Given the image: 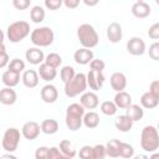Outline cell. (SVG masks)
I'll use <instances>...</instances> for the list:
<instances>
[{
  "mask_svg": "<svg viewBox=\"0 0 159 159\" xmlns=\"http://www.w3.org/2000/svg\"><path fill=\"white\" fill-rule=\"evenodd\" d=\"M77 37L82 47L84 48H93L99 42V36L96 29L91 24H82L77 29Z\"/></svg>",
  "mask_w": 159,
  "mask_h": 159,
  "instance_id": "3957f363",
  "label": "cell"
},
{
  "mask_svg": "<svg viewBox=\"0 0 159 159\" xmlns=\"http://www.w3.org/2000/svg\"><path fill=\"white\" fill-rule=\"evenodd\" d=\"M120 157L122 158H125V159H132L134 157V148H133V145L129 144V143H123L122 142Z\"/></svg>",
  "mask_w": 159,
  "mask_h": 159,
  "instance_id": "e575fe53",
  "label": "cell"
},
{
  "mask_svg": "<svg viewBox=\"0 0 159 159\" xmlns=\"http://www.w3.org/2000/svg\"><path fill=\"white\" fill-rule=\"evenodd\" d=\"M125 116H128L133 122H138L143 118L144 116V109L139 104H130L125 109Z\"/></svg>",
  "mask_w": 159,
  "mask_h": 159,
  "instance_id": "484cf974",
  "label": "cell"
},
{
  "mask_svg": "<svg viewBox=\"0 0 159 159\" xmlns=\"http://www.w3.org/2000/svg\"><path fill=\"white\" fill-rule=\"evenodd\" d=\"M106 81V77L103 72H97V71H91L87 73V83L91 89L93 91H99L103 87V83Z\"/></svg>",
  "mask_w": 159,
  "mask_h": 159,
  "instance_id": "30bf717a",
  "label": "cell"
},
{
  "mask_svg": "<svg viewBox=\"0 0 159 159\" xmlns=\"http://www.w3.org/2000/svg\"><path fill=\"white\" fill-rule=\"evenodd\" d=\"M50 159H73V158H70L67 155H65L60 148L57 147H51L50 148Z\"/></svg>",
  "mask_w": 159,
  "mask_h": 159,
  "instance_id": "ab89813d",
  "label": "cell"
},
{
  "mask_svg": "<svg viewBox=\"0 0 159 159\" xmlns=\"http://www.w3.org/2000/svg\"><path fill=\"white\" fill-rule=\"evenodd\" d=\"M9 63H10V56L7 55V52L5 50V43L2 42V45H1V52H0V67L4 68L6 66H9Z\"/></svg>",
  "mask_w": 159,
  "mask_h": 159,
  "instance_id": "60d3db41",
  "label": "cell"
},
{
  "mask_svg": "<svg viewBox=\"0 0 159 159\" xmlns=\"http://www.w3.org/2000/svg\"><path fill=\"white\" fill-rule=\"evenodd\" d=\"M9 70L17 73L25 72V62L21 58H12L9 63Z\"/></svg>",
  "mask_w": 159,
  "mask_h": 159,
  "instance_id": "836d02e7",
  "label": "cell"
},
{
  "mask_svg": "<svg viewBox=\"0 0 159 159\" xmlns=\"http://www.w3.org/2000/svg\"><path fill=\"white\" fill-rule=\"evenodd\" d=\"M39 76H40V78H42L43 81H46V82H51V81H53L55 78H56V76H57V71H56V68H53V67H51L50 65H47V63H42V65H40V67H39Z\"/></svg>",
  "mask_w": 159,
  "mask_h": 159,
  "instance_id": "d6986e66",
  "label": "cell"
},
{
  "mask_svg": "<svg viewBox=\"0 0 159 159\" xmlns=\"http://www.w3.org/2000/svg\"><path fill=\"white\" fill-rule=\"evenodd\" d=\"M21 133L17 128H7L2 135V139H1V147L4 150H6L7 153H14L17 147H19V143H20V138H21Z\"/></svg>",
  "mask_w": 159,
  "mask_h": 159,
  "instance_id": "52a82bcc",
  "label": "cell"
},
{
  "mask_svg": "<svg viewBox=\"0 0 159 159\" xmlns=\"http://www.w3.org/2000/svg\"><path fill=\"white\" fill-rule=\"evenodd\" d=\"M29 35H31L30 34V24L24 20L15 21V22L10 24L6 29V37L12 43H17V42L22 41Z\"/></svg>",
  "mask_w": 159,
  "mask_h": 159,
  "instance_id": "277c9868",
  "label": "cell"
},
{
  "mask_svg": "<svg viewBox=\"0 0 159 159\" xmlns=\"http://www.w3.org/2000/svg\"><path fill=\"white\" fill-rule=\"evenodd\" d=\"M86 109L81 103H71L66 108V125L70 130L76 132L83 125V117L86 114Z\"/></svg>",
  "mask_w": 159,
  "mask_h": 159,
  "instance_id": "6da1fadb",
  "label": "cell"
},
{
  "mask_svg": "<svg viewBox=\"0 0 159 159\" xmlns=\"http://www.w3.org/2000/svg\"><path fill=\"white\" fill-rule=\"evenodd\" d=\"M40 96H41V99L45 103H55L58 98V91H57L56 86H53L51 83H47L41 88Z\"/></svg>",
  "mask_w": 159,
  "mask_h": 159,
  "instance_id": "7c38bea8",
  "label": "cell"
},
{
  "mask_svg": "<svg viewBox=\"0 0 159 159\" xmlns=\"http://www.w3.org/2000/svg\"><path fill=\"white\" fill-rule=\"evenodd\" d=\"M88 83H87V75L80 72L76 73V76L68 81L67 83H65V94L70 98L77 97L80 94H83L86 92Z\"/></svg>",
  "mask_w": 159,
  "mask_h": 159,
  "instance_id": "8992f818",
  "label": "cell"
},
{
  "mask_svg": "<svg viewBox=\"0 0 159 159\" xmlns=\"http://www.w3.org/2000/svg\"><path fill=\"white\" fill-rule=\"evenodd\" d=\"M122 37H123L122 25L118 22H111L107 26V39L112 43H117L122 40Z\"/></svg>",
  "mask_w": 159,
  "mask_h": 159,
  "instance_id": "9a60e30c",
  "label": "cell"
},
{
  "mask_svg": "<svg viewBox=\"0 0 159 159\" xmlns=\"http://www.w3.org/2000/svg\"><path fill=\"white\" fill-rule=\"evenodd\" d=\"M140 104H142L143 108L153 109V108H155L159 104V98H157L155 96H153L148 91V92H144L142 94V97H140Z\"/></svg>",
  "mask_w": 159,
  "mask_h": 159,
  "instance_id": "cb8c5ba5",
  "label": "cell"
},
{
  "mask_svg": "<svg viewBox=\"0 0 159 159\" xmlns=\"http://www.w3.org/2000/svg\"><path fill=\"white\" fill-rule=\"evenodd\" d=\"M155 2H157V5H159V0H157V1H155Z\"/></svg>",
  "mask_w": 159,
  "mask_h": 159,
  "instance_id": "db71d44e",
  "label": "cell"
},
{
  "mask_svg": "<svg viewBox=\"0 0 159 159\" xmlns=\"http://www.w3.org/2000/svg\"><path fill=\"white\" fill-rule=\"evenodd\" d=\"M127 51L133 56H142L147 51V45L142 37L133 36L127 41Z\"/></svg>",
  "mask_w": 159,
  "mask_h": 159,
  "instance_id": "ba28073f",
  "label": "cell"
},
{
  "mask_svg": "<svg viewBox=\"0 0 159 159\" xmlns=\"http://www.w3.org/2000/svg\"><path fill=\"white\" fill-rule=\"evenodd\" d=\"M20 80H21L20 73L14 72V71H10V70H6L2 73V76H1V81L5 84V87H10V88L17 86L19 82H20Z\"/></svg>",
  "mask_w": 159,
  "mask_h": 159,
  "instance_id": "ffe728a7",
  "label": "cell"
},
{
  "mask_svg": "<svg viewBox=\"0 0 159 159\" xmlns=\"http://www.w3.org/2000/svg\"><path fill=\"white\" fill-rule=\"evenodd\" d=\"M25 58L31 65H42L45 62V55L39 47H30L25 52Z\"/></svg>",
  "mask_w": 159,
  "mask_h": 159,
  "instance_id": "4fadbf2b",
  "label": "cell"
},
{
  "mask_svg": "<svg viewBox=\"0 0 159 159\" xmlns=\"http://www.w3.org/2000/svg\"><path fill=\"white\" fill-rule=\"evenodd\" d=\"M132 14L134 17L137 19H145L150 15L152 12V7L148 2L143 1V0H139V1H135L133 5H132Z\"/></svg>",
  "mask_w": 159,
  "mask_h": 159,
  "instance_id": "8fae6325",
  "label": "cell"
},
{
  "mask_svg": "<svg viewBox=\"0 0 159 159\" xmlns=\"http://www.w3.org/2000/svg\"><path fill=\"white\" fill-rule=\"evenodd\" d=\"M113 102L116 103V106L120 109H127L132 103V96L125 92V91H122V92H117L116 96H114V99Z\"/></svg>",
  "mask_w": 159,
  "mask_h": 159,
  "instance_id": "44dd1931",
  "label": "cell"
},
{
  "mask_svg": "<svg viewBox=\"0 0 159 159\" xmlns=\"http://www.w3.org/2000/svg\"><path fill=\"white\" fill-rule=\"evenodd\" d=\"M41 132L45 134H55L58 130V122L56 119H45L41 122Z\"/></svg>",
  "mask_w": 159,
  "mask_h": 159,
  "instance_id": "f1b7e54d",
  "label": "cell"
},
{
  "mask_svg": "<svg viewBox=\"0 0 159 159\" xmlns=\"http://www.w3.org/2000/svg\"><path fill=\"white\" fill-rule=\"evenodd\" d=\"M120 147H122V142L119 139H111L106 144L107 155L111 157V158H118V157H120Z\"/></svg>",
  "mask_w": 159,
  "mask_h": 159,
  "instance_id": "d4e9b609",
  "label": "cell"
},
{
  "mask_svg": "<svg viewBox=\"0 0 159 159\" xmlns=\"http://www.w3.org/2000/svg\"><path fill=\"white\" fill-rule=\"evenodd\" d=\"M149 159H159V153H158V152L152 153V155L149 157Z\"/></svg>",
  "mask_w": 159,
  "mask_h": 159,
  "instance_id": "816d5d0a",
  "label": "cell"
},
{
  "mask_svg": "<svg viewBox=\"0 0 159 159\" xmlns=\"http://www.w3.org/2000/svg\"><path fill=\"white\" fill-rule=\"evenodd\" d=\"M148 53H149V57H150L152 60L159 61V41H155V42H153V43L149 46Z\"/></svg>",
  "mask_w": 159,
  "mask_h": 159,
  "instance_id": "f35d334b",
  "label": "cell"
},
{
  "mask_svg": "<svg viewBox=\"0 0 159 159\" xmlns=\"http://www.w3.org/2000/svg\"><path fill=\"white\" fill-rule=\"evenodd\" d=\"M39 72L35 70H25L21 76V81L25 87L27 88H35L39 84Z\"/></svg>",
  "mask_w": 159,
  "mask_h": 159,
  "instance_id": "ac0fdd59",
  "label": "cell"
},
{
  "mask_svg": "<svg viewBox=\"0 0 159 159\" xmlns=\"http://www.w3.org/2000/svg\"><path fill=\"white\" fill-rule=\"evenodd\" d=\"M133 123H134V122H133L128 116L122 114V116L117 117V119H116V122H114V125H116V128H117L119 132L125 133V132H129V130L132 129Z\"/></svg>",
  "mask_w": 159,
  "mask_h": 159,
  "instance_id": "603a6c76",
  "label": "cell"
},
{
  "mask_svg": "<svg viewBox=\"0 0 159 159\" xmlns=\"http://www.w3.org/2000/svg\"><path fill=\"white\" fill-rule=\"evenodd\" d=\"M83 125L86 128H89V129L97 128L99 125V116H98V113H96L93 111L87 112L84 114V117H83Z\"/></svg>",
  "mask_w": 159,
  "mask_h": 159,
  "instance_id": "4316f807",
  "label": "cell"
},
{
  "mask_svg": "<svg viewBox=\"0 0 159 159\" xmlns=\"http://www.w3.org/2000/svg\"><path fill=\"white\" fill-rule=\"evenodd\" d=\"M43 5L48 10H57L63 5V1L62 0H45Z\"/></svg>",
  "mask_w": 159,
  "mask_h": 159,
  "instance_id": "7bdbcfd3",
  "label": "cell"
},
{
  "mask_svg": "<svg viewBox=\"0 0 159 159\" xmlns=\"http://www.w3.org/2000/svg\"><path fill=\"white\" fill-rule=\"evenodd\" d=\"M109 83L112 89H114L116 92H122L127 87V77L123 72H114L109 78Z\"/></svg>",
  "mask_w": 159,
  "mask_h": 159,
  "instance_id": "2e32d148",
  "label": "cell"
},
{
  "mask_svg": "<svg viewBox=\"0 0 159 159\" xmlns=\"http://www.w3.org/2000/svg\"><path fill=\"white\" fill-rule=\"evenodd\" d=\"M149 92H150L153 96H155L157 98H159V80H155V81H153V82L150 83V86H149Z\"/></svg>",
  "mask_w": 159,
  "mask_h": 159,
  "instance_id": "bcb514c9",
  "label": "cell"
},
{
  "mask_svg": "<svg viewBox=\"0 0 159 159\" xmlns=\"http://www.w3.org/2000/svg\"><path fill=\"white\" fill-rule=\"evenodd\" d=\"M148 36L153 40H159V22L153 24L148 29Z\"/></svg>",
  "mask_w": 159,
  "mask_h": 159,
  "instance_id": "ee69618b",
  "label": "cell"
},
{
  "mask_svg": "<svg viewBox=\"0 0 159 159\" xmlns=\"http://www.w3.org/2000/svg\"><path fill=\"white\" fill-rule=\"evenodd\" d=\"M40 132H41V125L34 120L26 122L21 128V134L27 140H35L40 135Z\"/></svg>",
  "mask_w": 159,
  "mask_h": 159,
  "instance_id": "9c48e42d",
  "label": "cell"
},
{
  "mask_svg": "<svg viewBox=\"0 0 159 159\" xmlns=\"http://www.w3.org/2000/svg\"><path fill=\"white\" fill-rule=\"evenodd\" d=\"M30 40L39 48L40 47H47V46L52 45V42L55 40V34H53V30L51 27L41 26V27H36L31 31Z\"/></svg>",
  "mask_w": 159,
  "mask_h": 159,
  "instance_id": "5b68a950",
  "label": "cell"
},
{
  "mask_svg": "<svg viewBox=\"0 0 159 159\" xmlns=\"http://www.w3.org/2000/svg\"><path fill=\"white\" fill-rule=\"evenodd\" d=\"M83 4H84L86 6H96V5H98V0H92V1H89V0H83Z\"/></svg>",
  "mask_w": 159,
  "mask_h": 159,
  "instance_id": "c3c4849f",
  "label": "cell"
},
{
  "mask_svg": "<svg viewBox=\"0 0 159 159\" xmlns=\"http://www.w3.org/2000/svg\"><path fill=\"white\" fill-rule=\"evenodd\" d=\"M132 159H149V157H147L144 154H139V155H134Z\"/></svg>",
  "mask_w": 159,
  "mask_h": 159,
  "instance_id": "f907efd6",
  "label": "cell"
},
{
  "mask_svg": "<svg viewBox=\"0 0 159 159\" xmlns=\"http://www.w3.org/2000/svg\"><path fill=\"white\" fill-rule=\"evenodd\" d=\"M157 129H158V132H159V123H158V125H157Z\"/></svg>",
  "mask_w": 159,
  "mask_h": 159,
  "instance_id": "f5cc1de1",
  "label": "cell"
},
{
  "mask_svg": "<svg viewBox=\"0 0 159 159\" xmlns=\"http://www.w3.org/2000/svg\"><path fill=\"white\" fill-rule=\"evenodd\" d=\"M89 67H91V71H97V72H103L104 67H106V63L101 58H94L91 63H89Z\"/></svg>",
  "mask_w": 159,
  "mask_h": 159,
  "instance_id": "b9f144b4",
  "label": "cell"
},
{
  "mask_svg": "<svg viewBox=\"0 0 159 159\" xmlns=\"http://www.w3.org/2000/svg\"><path fill=\"white\" fill-rule=\"evenodd\" d=\"M117 111H118V107L116 106V103L113 101H104L101 104V112L106 116H109V117L114 116L117 113Z\"/></svg>",
  "mask_w": 159,
  "mask_h": 159,
  "instance_id": "4dcf8cb0",
  "label": "cell"
},
{
  "mask_svg": "<svg viewBox=\"0 0 159 159\" xmlns=\"http://www.w3.org/2000/svg\"><path fill=\"white\" fill-rule=\"evenodd\" d=\"M45 63H47L51 67H53V68L57 70L62 65V57L58 53H56V52H50L46 56V58H45Z\"/></svg>",
  "mask_w": 159,
  "mask_h": 159,
  "instance_id": "1f68e13d",
  "label": "cell"
},
{
  "mask_svg": "<svg viewBox=\"0 0 159 159\" xmlns=\"http://www.w3.org/2000/svg\"><path fill=\"white\" fill-rule=\"evenodd\" d=\"M93 154H94V159H104L107 157L106 145H103V144H96L93 147Z\"/></svg>",
  "mask_w": 159,
  "mask_h": 159,
  "instance_id": "8d00e7d4",
  "label": "cell"
},
{
  "mask_svg": "<svg viewBox=\"0 0 159 159\" xmlns=\"http://www.w3.org/2000/svg\"><path fill=\"white\" fill-rule=\"evenodd\" d=\"M45 16H46V12H45V9L40 5H35L31 7L30 10V19L32 22L35 24H40L45 20Z\"/></svg>",
  "mask_w": 159,
  "mask_h": 159,
  "instance_id": "83f0119b",
  "label": "cell"
},
{
  "mask_svg": "<svg viewBox=\"0 0 159 159\" xmlns=\"http://www.w3.org/2000/svg\"><path fill=\"white\" fill-rule=\"evenodd\" d=\"M80 103L84 109H94L99 104V98L94 92H84L83 94H81Z\"/></svg>",
  "mask_w": 159,
  "mask_h": 159,
  "instance_id": "e0dca14e",
  "label": "cell"
},
{
  "mask_svg": "<svg viewBox=\"0 0 159 159\" xmlns=\"http://www.w3.org/2000/svg\"><path fill=\"white\" fill-rule=\"evenodd\" d=\"M78 155L81 159H94V154H93V147L91 145H83L80 152Z\"/></svg>",
  "mask_w": 159,
  "mask_h": 159,
  "instance_id": "d590c367",
  "label": "cell"
},
{
  "mask_svg": "<svg viewBox=\"0 0 159 159\" xmlns=\"http://www.w3.org/2000/svg\"><path fill=\"white\" fill-rule=\"evenodd\" d=\"M140 147L148 153L159 149V132L154 125H145L140 133Z\"/></svg>",
  "mask_w": 159,
  "mask_h": 159,
  "instance_id": "7a4b0ae2",
  "label": "cell"
},
{
  "mask_svg": "<svg viewBox=\"0 0 159 159\" xmlns=\"http://www.w3.org/2000/svg\"><path fill=\"white\" fill-rule=\"evenodd\" d=\"M63 5L67 9H76L80 5V0H65L63 1Z\"/></svg>",
  "mask_w": 159,
  "mask_h": 159,
  "instance_id": "7dc6e473",
  "label": "cell"
},
{
  "mask_svg": "<svg viewBox=\"0 0 159 159\" xmlns=\"http://www.w3.org/2000/svg\"><path fill=\"white\" fill-rule=\"evenodd\" d=\"M35 159H50V148L39 147L35 150Z\"/></svg>",
  "mask_w": 159,
  "mask_h": 159,
  "instance_id": "74e56055",
  "label": "cell"
},
{
  "mask_svg": "<svg viewBox=\"0 0 159 159\" xmlns=\"http://www.w3.org/2000/svg\"><path fill=\"white\" fill-rule=\"evenodd\" d=\"M0 159H17V158L14 154H11V153H6V154H2L0 157Z\"/></svg>",
  "mask_w": 159,
  "mask_h": 159,
  "instance_id": "681fc988",
  "label": "cell"
},
{
  "mask_svg": "<svg viewBox=\"0 0 159 159\" xmlns=\"http://www.w3.org/2000/svg\"><path fill=\"white\" fill-rule=\"evenodd\" d=\"M73 60L77 65H88L94 60V55L92 50L82 47L73 53Z\"/></svg>",
  "mask_w": 159,
  "mask_h": 159,
  "instance_id": "5bb4252c",
  "label": "cell"
},
{
  "mask_svg": "<svg viewBox=\"0 0 159 159\" xmlns=\"http://www.w3.org/2000/svg\"><path fill=\"white\" fill-rule=\"evenodd\" d=\"M17 99V94L15 92V89L10 88V87H4L0 91V102L5 106H11L16 102Z\"/></svg>",
  "mask_w": 159,
  "mask_h": 159,
  "instance_id": "7402d4cb",
  "label": "cell"
},
{
  "mask_svg": "<svg viewBox=\"0 0 159 159\" xmlns=\"http://www.w3.org/2000/svg\"><path fill=\"white\" fill-rule=\"evenodd\" d=\"M60 150H61L65 155H67V157H70V158H75V155L77 154L75 145L72 144V142H70V140H67V139L61 140V143H60Z\"/></svg>",
  "mask_w": 159,
  "mask_h": 159,
  "instance_id": "f546056e",
  "label": "cell"
},
{
  "mask_svg": "<svg viewBox=\"0 0 159 159\" xmlns=\"http://www.w3.org/2000/svg\"><path fill=\"white\" fill-rule=\"evenodd\" d=\"M75 76H76V71H75V68L72 66H63L60 70V77H61V80H62L63 83H67Z\"/></svg>",
  "mask_w": 159,
  "mask_h": 159,
  "instance_id": "d6a6232c",
  "label": "cell"
},
{
  "mask_svg": "<svg viewBox=\"0 0 159 159\" xmlns=\"http://www.w3.org/2000/svg\"><path fill=\"white\" fill-rule=\"evenodd\" d=\"M12 5L17 10H26L31 5V1L30 0H12Z\"/></svg>",
  "mask_w": 159,
  "mask_h": 159,
  "instance_id": "f6af8a7d",
  "label": "cell"
}]
</instances>
